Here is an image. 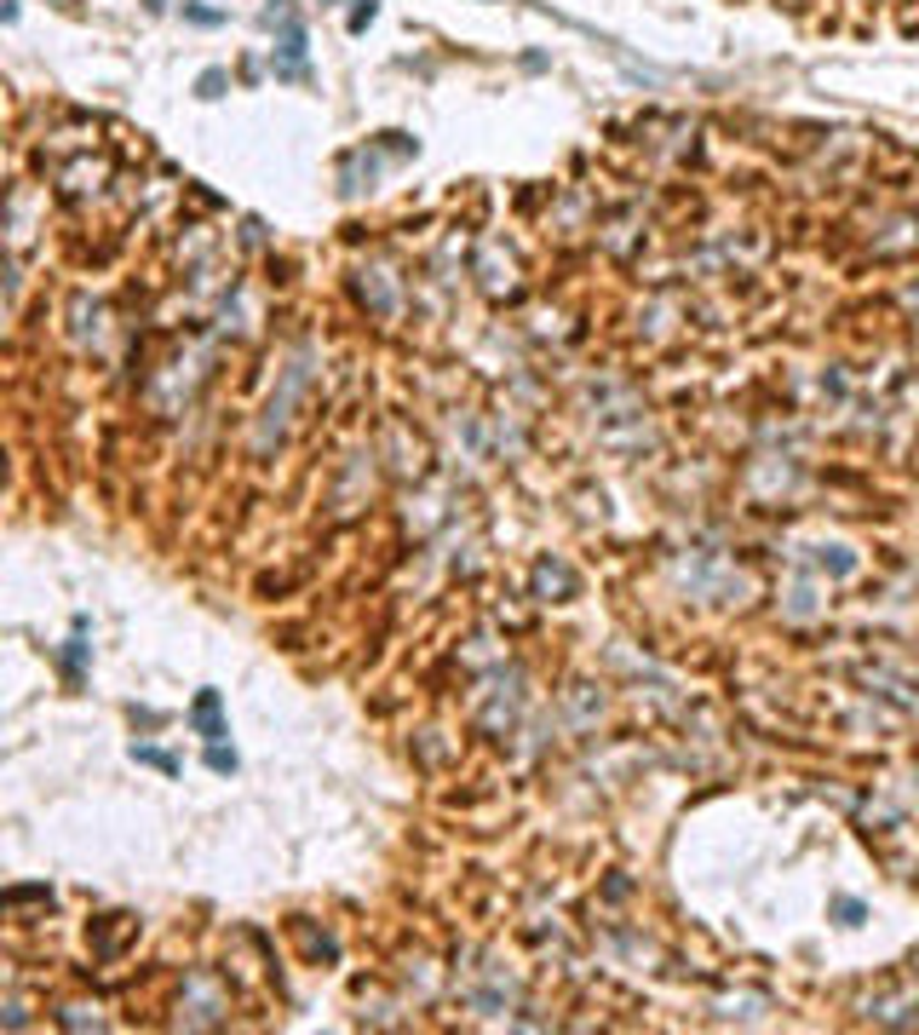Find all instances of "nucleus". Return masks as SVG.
Instances as JSON below:
<instances>
[]
</instances>
